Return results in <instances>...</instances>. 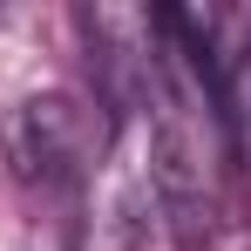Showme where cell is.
<instances>
[{
	"mask_svg": "<svg viewBox=\"0 0 251 251\" xmlns=\"http://www.w3.org/2000/svg\"><path fill=\"white\" fill-rule=\"evenodd\" d=\"M0 156H7V176H14L21 190H68L88 170V156H95L88 109L75 95H61V88L27 95V102L7 109V123H0Z\"/></svg>",
	"mask_w": 251,
	"mask_h": 251,
	"instance_id": "6da1fadb",
	"label": "cell"
}]
</instances>
